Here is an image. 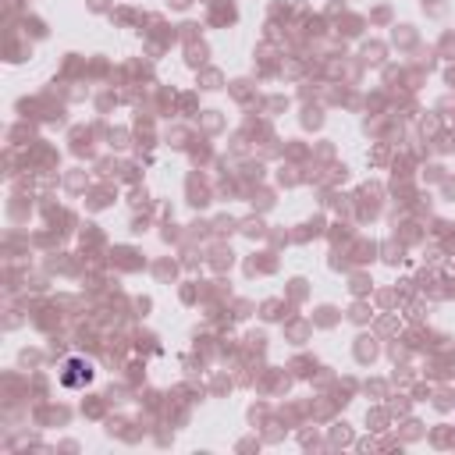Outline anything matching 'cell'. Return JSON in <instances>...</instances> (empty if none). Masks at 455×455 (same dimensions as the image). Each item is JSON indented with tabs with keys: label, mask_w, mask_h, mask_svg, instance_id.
Listing matches in <instances>:
<instances>
[{
	"label": "cell",
	"mask_w": 455,
	"mask_h": 455,
	"mask_svg": "<svg viewBox=\"0 0 455 455\" xmlns=\"http://www.w3.org/2000/svg\"><path fill=\"white\" fill-rule=\"evenodd\" d=\"M89 381H93V363L82 360V356H72L61 370V384L65 388H86Z\"/></svg>",
	"instance_id": "cell-1"
}]
</instances>
